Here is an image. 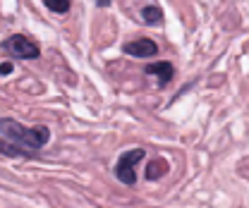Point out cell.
<instances>
[{
  "mask_svg": "<svg viewBox=\"0 0 249 208\" xmlns=\"http://www.w3.org/2000/svg\"><path fill=\"white\" fill-rule=\"evenodd\" d=\"M0 134L10 141H17L22 146H27L34 153H41V149L48 144L51 139V129L46 124H36V127H24L22 122L12 118H0Z\"/></svg>",
  "mask_w": 249,
  "mask_h": 208,
  "instance_id": "1",
  "label": "cell"
},
{
  "mask_svg": "<svg viewBox=\"0 0 249 208\" xmlns=\"http://www.w3.org/2000/svg\"><path fill=\"white\" fill-rule=\"evenodd\" d=\"M0 48H2L7 55H12V58H17V60H38L41 58L38 43L31 41L29 36H24V34H12V36H7V38L0 43Z\"/></svg>",
  "mask_w": 249,
  "mask_h": 208,
  "instance_id": "2",
  "label": "cell"
},
{
  "mask_svg": "<svg viewBox=\"0 0 249 208\" xmlns=\"http://www.w3.org/2000/svg\"><path fill=\"white\" fill-rule=\"evenodd\" d=\"M144 149H132V151H124L123 156L118 158V163H115V177L118 182H123L127 187H134L137 184V163H142L144 160Z\"/></svg>",
  "mask_w": 249,
  "mask_h": 208,
  "instance_id": "3",
  "label": "cell"
},
{
  "mask_svg": "<svg viewBox=\"0 0 249 208\" xmlns=\"http://www.w3.org/2000/svg\"><path fill=\"white\" fill-rule=\"evenodd\" d=\"M124 55H132V58H151V55H158V43L154 38H137V41H129L123 46Z\"/></svg>",
  "mask_w": 249,
  "mask_h": 208,
  "instance_id": "4",
  "label": "cell"
},
{
  "mask_svg": "<svg viewBox=\"0 0 249 208\" xmlns=\"http://www.w3.org/2000/svg\"><path fill=\"white\" fill-rule=\"evenodd\" d=\"M144 74L156 77L158 87H165V84H170V82L175 79V65L168 62V60H156V62H151V65H146Z\"/></svg>",
  "mask_w": 249,
  "mask_h": 208,
  "instance_id": "5",
  "label": "cell"
},
{
  "mask_svg": "<svg viewBox=\"0 0 249 208\" xmlns=\"http://www.w3.org/2000/svg\"><path fill=\"white\" fill-rule=\"evenodd\" d=\"M0 153L7 156V158H38V153L29 151L27 146L17 144V141H10V139H0Z\"/></svg>",
  "mask_w": 249,
  "mask_h": 208,
  "instance_id": "6",
  "label": "cell"
},
{
  "mask_svg": "<svg viewBox=\"0 0 249 208\" xmlns=\"http://www.w3.org/2000/svg\"><path fill=\"white\" fill-rule=\"evenodd\" d=\"M168 170H170V165H168V160H165V158H154V160H149V163H146L144 177L149 179V182H156V179L165 177V175H168Z\"/></svg>",
  "mask_w": 249,
  "mask_h": 208,
  "instance_id": "7",
  "label": "cell"
},
{
  "mask_svg": "<svg viewBox=\"0 0 249 208\" xmlns=\"http://www.w3.org/2000/svg\"><path fill=\"white\" fill-rule=\"evenodd\" d=\"M142 22H144V24H151V27L160 24V22H163V10H160L158 5H146V7L142 10Z\"/></svg>",
  "mask_w": 249,
  "mask_h": 208,
  "instance_id": "8",
  "label": "cell"
},
{
  "mask_svg": "<svg viewBox=\"0 0 249 208\" xmlns=\"http://www.w3.org/2000/svg\"><path fill=\"white\" fill-rule=\"evenodd\" d=\"M46 2V7L51 10V12H55V15H65L70 7H72V0H43Z\"/></svg>",
  "mask_w": 249,
  "mask_h": 208,
  "instance_id": "9",
  "label": "cell"
},
{
  "mask_svg": "<svg viewBox=\"0 0 249 208\" xmlns=\"http://www.w3.org/2000/svg\"><path fill=\"white\" fill-rule=\"evenodd\" d=\"M10 72H12V60H5L0 65V74H10Z\"/></svg>",
  "mask_w": 249,
  "mask_h": 208,
  "instance_id": "10",
  "label": "cell"
},
{
  "mask_svg": "<svg viewBox=\"0 0 249 208\" xmlns=\"http://www.w3.org/2000/svg\"><path fill=\"white\" fill-rule=\"evenodd\" d=\"M110 2H113V0H96V5H98V7H108Z\"/></svg>",
  "mask_w": 249,
  "mask_h": 208,
  "instance_id": "11",
  "label": "cell"
}]
</instances>
